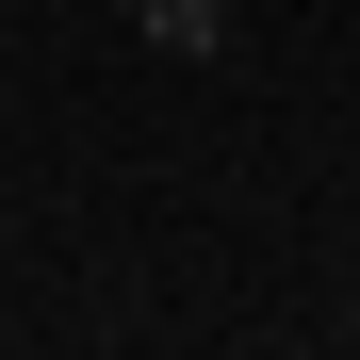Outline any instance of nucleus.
<instances>
[{"mask_svg":"<svg viewBox=\"0 0 360 360\" xmlns=\"http://www.w3.org/2000/svg\"><path fill=\"white\" fill-rule=\"evenodd\" d=\"M131 49H164V66H229V0H131Z\"/></svg>","mask_w":360,"mask_h":360,"instance_id":"obj_1","label":"nucleus"},{"mask_svg":"<svg viewBox=\"0 0 360 360\" xmlns=\"http://www.w3.org/2000/svg\"><path fill=\"white\" fill-rule=\"evenodd\" d=\"M98 17H131V0H98Z\"/></svg>","mask_w":360,"mask_h":360,"instance_id":"obj_2","label":"nucleus"}]
</instances>
